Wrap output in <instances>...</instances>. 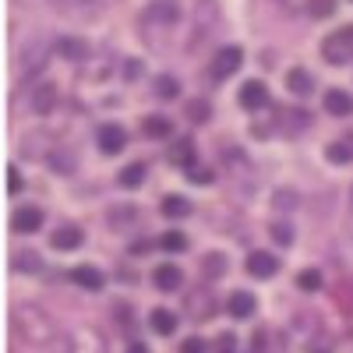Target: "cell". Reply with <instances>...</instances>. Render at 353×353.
Instances as JSON below:
<instances>
[{
	"mask_svg": "<svg viewBox=\"0 0 353 353\" xmlns=\"http://www.w3.org/2000/svg\"><path fill=\"white\" fill-rule=\"evenodd\" d=\"M216 25H219V4L216 0H198L194 4V32H191V50L201 46L205 39H209L216 32Z\"/></svg>",
	"mask_w": 353,
	"mask_h": 353,
	"instance_id": "cell-5",
	"label": "cell"
},
{
	"mask_svg": "<svg viewBox=\"0 0 353 353\" xmlns=\"http://www.w3.org/2000/svg\"><path fill=\"white\" fill-rule=\"evenodd\" d=\"M53 43H57V57H64V61H71V64L88 61V43H85V39L64 36V39H53Z\"/></svg>",
	"mask_w": 353,
	"mask_h": 353,
	"instance_id": "cell-19",
	"label": "cell"
},
{
	"mask_svg": "<svg viewBox=\"0 0 353 353\" xmlns=\"http://www.w3.org/2000/svg\"><path fill=\"white\" fill-rule=\"evenodd\" d=\"M276 124H279L286 134H301V131L311 124V113H307V110H301V106H293V110H279Z\"/></svg>",
	"mask_w": 353,
	"mask_h": 353,
	"instance_id": "cell-17",
	"label": "cell"
},
{
	"mask_svg": "<svg viewBox=\"0 0 353 353\" xmlns=\"http://www.w3.org/2000/svg\"><path fill=\"white\" fill-rule=\"evenodd\" d=\"M244 269H248V276H254V279H272V276L279 272V258L269 254V251H251L248 261H244Z\"/></svg>",
	"mask_w": 353,
	"mask_h": 353,
	"instance_id": "cell-9",
	"label": "cell"
},
{
	"mask_svg": "<svg viewBox=\"0 0 353 353\" xmlns=\"http://www.w3.org/2000/svg\"><path fill=\"white\" fill-rule=\"evenodd\" d=\"M176 21H181V4H176V0H152V4L141 11L138 28H141V36L156 46L159 43L156 32H170V28H176Z\"/></svg>",
	"mask_w": 353,
	"mask_h": 353,
	"instance_id": "cell-2",
	"label": "cell"
},
{
	"mask_svg": "<svg viewBox=\"0 0 353 353\" xmlns=\"http://www.w3.org/2000/svg\"><path fill=\"white\" fill-rule=\"evenodd\" d=\"M71 279H74V286H81L88 293H99L106 286V276L96 269V265H78V269H71Z\"/></svg>",
	"mask_w": 353,
	"mask_h": 353,
	"instance_id": "cell-14",
	"label": "cell"
},
{
	"mask_svg": "<svg viewBox=\"0 0 353 353\" xmlns=\"http://www.w3.org/2000/svg\"><path fill=\"white\" fill-rule=\"evenodd\" d=\"M321 57L329 64H350L353 61V25H343L321 39Z\"/></svg>",
	"mask_w": 353,
	"mask_h": 353,
	"instance_id": "cell-4",
	"label": "cell"
},
{
	"mask_svg": "<svg viewBox=\"0 0 353 353\" xmlns=\"http://www.w3.org/2000/svg\"><path fill=\"white\" fill-rule=\"evenodd\" d=\"M50 4H92V0H50Z\"/></svg>",
	"mask_w": 353,
	"mask_h": 353,
	"instance_id": "cell-45",
	"label": "cell"
},
{
	"mask_svg": "<svg viewBox=\"0 0 353 353\" xmlns=\"http://www.w3.org/2000/svg\"><path fill=\"white\" fill-rule=\"evenodd\" d=\"M152 283H156V290H163V293H170V290H181V283H184V272L176 269V265H159V269L152 272Z\"/></svg>",
	"mask_w": 353,
	"mask_h": 353,
	"instance_id": "cell-20",
	"label": "cell"
},
{
	"mask_svg": "<svg viewBox=\"0 0 353 353\" xmlns=\"http://www.w3.org/2000/svg\"><path fill=\"white\" fill-rule=\"evenodd\" d=\"M325 113H332V117H350V113H353V96L343 92V88H329V92H325Z\"/></svg>",
	"mask_w": 353,
	"mask_h": 353,
	"instance_id": "cell-21",
	"label": "cell"
},
{
	"mask_svg": "<svg viewBox=\"0 0 353 353\" xmlns=\"http://www.w3.org/2000/svg\"><path fill=\"white\" fill-rule=\"evenodd\" d=\"M149 321H152V329H156L159 336H173V332H176V325H181V318H176L170 307H156Z\"/></svg>",
	"mask_w": 353,
	"mask_h": 353,
	"instance_id": "cell-26",
	"label": "cell"
},
{
	"mask_svg": "<svg viewBox=\"0 0 353 353\" xmlns=\"http://www.w3.org/2000/svg\"><path fill=\"white\" fill-rule=\"evenodd\" d=\"M269 233H272V241H276V244H283V248H290V244H293V226H290V223H272V230H269Z\"/></svg>",
	"mask_w": 353,
	"mask_h": 353,
	"instance_id": "cell-35",
	"label": "cell"
},
{
	"mask_svg": "<svg viewBox=\"0 0 353 353\" xmlns=\"http://www.w3.org/2000/svg\"><path fill=\"white\" fill-rule=\"evenodd\" d=\"M159 212H163L166 219H184V216H191V201H188L184 194H166V198L159 201Z\"/></svg>",
	"mask_w": 353,
	"mask_h": 353,
	"instance_id": "cell-24",
	"label": "cell"
},
{
	"mask_svg": "<svg viewBox=\"0 0 353 353\" xmlns=\"http://www.w3.org/2000/svg\"><path fill=\"white\" fill-rule=\"evenodd\" d=\"M205 272H209V276L226 272V254H209V258H205Z\"/></svg>",
	"mask_w": 353,
	"mask_h": 353,
	"instance_id": "cell-37",
	"label": "cell"
},
{
	"mask_svg": "<svg viewBox=\"0 0 353 353\" xmlns=\"http://www.w3.org/2000/svg\"><path fill=\"white\" fill-rule=\"evenodd\" d=\"M128 353H149V346H145V343H131Z\"/></svg>",
	"mask_w": 353,
	"mask_h": 353,
	"instance_id": "cell-44",
	"label": "cell"
},
{
	"mask_svg": "<svg viewBox=\"0 0 353 353\" xmlns=\"http://www.w3.org/2000/svg\"><path fill=\"white\" fill-rule=\"evenodd\" d=\"M96 141H99V152L103 156H117V152H124V145H128V134L121 124H103L96 131Z\"/></svg>",
	"mask_w": 353,
	"mask_h": 353,
	"instance_id": "cell-11",
	"label": "cell"
},
{
	"mask_svg": "<svg viewBox=\"0 0 353 353\" xmlns=\"http://www.w3.org/2000/svg\"><path fill=\"white\" fill-rule=\"evenodd\" d=\"M106 219H110L113 230H128V226L138 219V209H134V205H117V209L106 212Z\"/></svg>",
	"mask_w": 353,
	"mask_h": 353,
	"instance_id": "cell-28",
	"label": "cell"
},
{
	"mask_svg": "<svg viewBox=\"0 0 353 353\" xmlns=\"http://www.w3.org/2000/svg\"><path fill=\"white\" fill-rule=\"evenodd\" d=\"M43 226V209H36V205H25V209H18L11 216V230L14 233H36Z\"/></svg>",
	"mask_w": 353,
	"mask_h": 353,
	"instance_id": "cell-16",
	"label": "cell"
},
{
	"mask_svg": "<svg viewBox=\"0 0 353 353\" xmlns=\"http://www.w3.org/2000/svg\"><path fill=\"white\" fill-rule=\"evenodd\" d=\"M68 353H106V339L96 329H78L68 339Z\"/></svg>",
	"mask_w": 353,
	"mask_h": 353,
	"instance_id": "cell-12",
	"label": "cell"
},
{
	"mask_svg": "<svg viewBox=\"0 0 353 353\" xmlns=\"http://www.w3.org/2000/svg\"><path fill=\"white\" fill-rule=\"evenodd\" d=\"M216 353H237V336H233V332L216 336Z\"/></svg>",
	"mask_w": 353,
	"mask_h": 353,
	"instance_id": "cell-38",
	"label": "cell"
},
{
	"mask_svg": "<svg viewBox=\"0 0 353 353\" xmlns=\"http://www.w3.org/2000/svg\"><path fill=\"white\" fill-rule=\"evenodd\" d=\"M11 329L21 343H32V346H43L57 336V325H53V318L36 307V304H14L11 311Z\"/></svg>",
	"mask_w": 353,
	"mask_h": 353,
	"instance_id": "cell-1",
	"label": "cell"
},
{
	"mask_svg": "<svg viewBox=\"0 0 353 353\" xmlns=\"http://www.w3.org/2000/svg\"><path fill=\"white\" fill-rule=\"evenodd\" d=\"M81 241H85V233H81V226H57L53 230V237H50V244L57 248V251H78L81 248Z\"/></svg>",
	"mask_w": 353,
	"mask_h": 353,
	"instance_id": "cell-15",
	"label": "cell"
},
{
	"mask_svg": "<svg viewBox=\"0 0 353 353\" xmlns=\"http://www.w3.org/2000/svg\"><path fill=\"white\" fill-rule=\"evenodd\" d=\"M159 248L166 251V254H184L188 251V237L181 230H166L163 237H159Z\"/></svg>",
	"mask_w": 353,
	"mask_h": 353,
	"instance_id": "cell-29",
	"label": "cell"
},
{
	"mask_svg": "<svg viewBox=\"0 0 353 353\" xmlns=\"http://www.w3.org/2000/svg\"><path fill=\"white\" fill-rule=\"evenodd\" d=\"M286 85H290L293 96H311V92H314V78H311V71H304V68H293V71L286 74Z\"/></svg>",
	"mask_w": 353,
	"mask_h": 353,
	"instance_id": "cell-25",
	"label": "cell"
},
{
	"mask_svg": "<svg viewBox=\"0 0 353 353\" xmlns=\"http://www.w3.org/2000/svg\"><path fill=\"white\" fill-rule=\"evenodd\" d=\"M272 205H276V209H293V205H297V194H293V191H279L272 198Z\"/></svg>",
	"mask_w": 353,
	"mask_h": 353,
	"instance_id": "cell-40",
	"label": "cell"
},
{
	"mask_svg": "<svg viewBox=\"0 0 353 353\" xmlns=\"http://www.w3.org/2000/svg\"><path fill=\"white\" fill-rule=\"evenodd\" d=\"M237 103L248 110V113H258V110H265V106H269V85H265V81H244L241 85V96H237Z\"/></svg>",
	"mask_w": 353,
	"mask_h": 353,
	"instance_id": "cell-8",
	"label": "cell"
},
{
	"mask_svg": "<svg viewBox=\"0 0 353 353\" xmlns=\"http://www.w3.org/2000/svg\"><path fill=\"white\" fill-rule=\"evenodd\" d=\"M149 251H152V241H134V244H131V254H134V258H145Z\"/></svg>",
	"mask_w": 353,
	"mask_h": 353,
	"instance_id": "cell-42",
	"label": "cell"
},
{
	"mask_svg": "<svg viewBox=\"0 0 353 353\" xmlns=\"http://www.w3.org/2000/svg\"><path fill=\"white\" fill-rule=\"evenodd\" d=\"M57 53V43H50L46 36H32L25 43V50H21V74H39L46 64H50V57Z\"/></svg>",
	"mask_w": 353,
	"mask_h": 353,
	"instance_id": "cell-3",
	"label": "cell"
},
{
	"mask_svg": "<svg viewBox=\"0 0 353 353\" xmlns=\"http://www.w3.org/2000/svg\"><path fill=\"white\" fill-rule=\"evenodd\" d=\"M145 176H149V166H145V163H131V166L121 170V176H117V181H121V188H141Z\"/></svg>",
	"mask_w": 353,
	"mask_h": 353,
	"instance_id": "cell-27",
	"label": "cell"
},
{
	"mask_svg": "<svg viewBox=\"0 0 353 353\" xmlns=\"http://www.w3.org/2000/svg\"><path fill=\"white\" fill-rule=\"evenodd\" d=\"M297 286H301L304 293H314V290H321V272H318V269H304V272L297 276Z\"/></svg>",
	"mask_w": 353,
	"mask_h": 353,
	"instance_id": "cell-34",
	"label": "cell"
},
{
	"mask_svg": "<svg viewBox=\"0 0 353 353\" xmlns=\"http://www.w3.org/2000/svg\"><path fill=\"white\" fill-rule=\"evenodd\" d=\"M184 113H188V121H191V124H209V117H212V103H209V99H191Z\"/></svg>",
	"mask_w": 353,
	"mask_h": 353,
	"instance_id": "cell-31",
	"label": "cell"
},
{
	"mask_svg": "<svg viewBox=\"0 0 353 353\" xmlns=\"http://www.w3.org/2000/svg\"><path fill=\"white\" fill-rule=\"evenodd\" d=\"M184 307H188V314H191L194 321H205V318H212V314H216V301H212L209 286H201V290H191V293H188V301H184Z\"/></svg>",
	"mask_w": 353,
	"mask_h": 353,
	"instance_id": "cell-10",
	"label": "cell"
},
{
	"mask_svg": "<svg viewBox=\"0 0 353 353\" xmlns=\"http://www.w3.org/2000/svg\"><path fill=\"white\" fill-rule=\"evenodd\" d=\"M57 99H61V92H57L53 81H39V85H32V92H28V106H32V113H39V117L53 113Z\"/></svg>",
	"mask_w": 353,
	"mask_h": 353,
	"instance_id": "cell-7",
	"label": "cell"
},
{
	"mask_svg": "<svg viewBox=\"0 0 353 353\" xmlns=\"http://www.w3.org/2000/svg\"><path fill=\"white\" fill-rule=\"evenodd\" d=\"M11 265H14L18 272H39V269H43V258H39L36 251H14Z\"/></svg>",
	"mask_w": 353,
	"mask_h": 353,
	"instance_id": "cell-30",
	"label": "cell"
},
{
	"mask_svg": "<svg viewBox=\"0 0 353 353\" xmlns=\"http://www.w3.org/2000/svg\"><path fill=\"white\" fill-rule=\"evenodd\" d=\"M141 134L163 141V138L173 134V121H170V117H163V113H152V117H145V121H141Z\"/></svg>",
	"mask_w": 353,
	"mask_h": 353,
	"instance_id": "cell-22",
	"label": "cell"
},
{
	"mask_svg": "<svg viewBox=\"0 0 353 353\" xmlns=\"http://www.w3.org/2000/svg\"><path fill=\"white\" fill-rule=\"evenodd\" d=\"M325 159L329 163H336V166H343V163H353V134H343V138H336L329 149H325Z\"/></svg>",
	"mask_w": 353,
	"mask_h": 353,
	"instance_id": "cell-23",
	"label": "cell"
},
{
	"mask_svg": "<svg viewBox=\"0 0 353 353\" xmlns=\"http://www.w3.org/2000/svg\"><path fill=\"white\" fill-rule=\"evenodd\" d=\"M184 176H188L191 184H212V181H216V173H212V170H205V166H194V170H188Z\"/></svg>",
	"mask_w": 353,
	"mask_h": 353,
	"instance_id": "cell-36",
	"label": "cell"
},
{
	"mask_svg": "<svg viewBox=\"0 0 353 353\" xmlns=\"http://www.w3.org/2000/svg\"><path fill=\"white\" fill-rule=\"evenodd\" d=\"M241 64H244V50H241V46H223V50L212 57L209 74H212V81H226L230 74L241 71Z\"/></svg>",
	"mask_w": 353,
	"mask_h": 353,
	"instance_id": "cell-6",
	"label": "cell"
},
{
	"mask_svg": "<svg viewBox=\"0 0 353 353\" xmlns=\"http://www.w3.org/2000/svg\"><path fill=\"white\" fill-rule=\"evenodd\" d=\"M226 311L233 318H251L258 311V301H254V293L248 290H237V293H230V301H226Z\"/></svg>",
	"mask_w": 353,
	"mask_h": 353,
	"instance_id": "cell-18",
	"label": "cell"
},
{
	"mask_svg": "<svg viewBox=\"0 0 353 353\" xmlns=\"http://www.w3.org/2000/svg\"><path fill=\"white\" fill-rule=\"evenodd\" d=\"M181 353H209V343H205L201 336H191L181 343Z\"/></svg>",
	"mask_w": 353,
	"mask_h": 353,
	"instance_id": "cell-39",
	"label": "cell"
},
{
	"mask_svg": "<svg viewBox=\"0 0 353 353\" xmlns=\"http://www.w3.org/2000/svg\"><path fill=\"white\" fill-rule=\"evenodd\" d=\"M50 166H53V173L71 176V173H74V156H71L68 149H57V152L50 156Z\"/></svg>",
	"mask_w": 353,
	"mask_h": 353,
	"instance_id": "cell-32",
	"label": "cell"
},
{
	"mask_svg": "<svg viewBox=\"0 0 353 353\" xmlns=\"http://www.w3.org/2000/svg\"><path fill=\"white\" fill-rule=\"evenodd\" d=\"M8 191H11V194L21 191V170H18V166H11V173H8Z\"/></svg>",
	"mask_w": 353,
	"mask_h": 353,
	"instance_id": "cell-41",
	"label": "cell"
},
{
	"mask_svg": "<svg viewBox=\"0 0 353 353\" xmlns=\"http://www.w3.org/2000/svg\"><path fill=\"white\" fill-rule=\"evenodd\" d=\"M156 96L159 99H176L181 96V81H176L173 74H159L156 78Z\"/></svg>",
	"mask_w": 353,
	"mask_h": 353,
	"instance_id": "cell-33",
	"label": "cell"
},
{
	"mask_svg": "<svg viewBox=\"0 0 353 353\" xmlns=\"http://www.w3.org/2000/svg\"><path fill=\"white\" fill-rule=\"evenodd\" d=\"M138 74H141V64L131 61V64H128V78H138Z\"/></svg>",
	"mask_w": 353,
	"mask_h": 353,
	"instance_id": "cell-43",
	"label": "cell"
},
{
	"mask_svg": "<svg viewBox=\"0 0 353 353\" xmlns=\"http://www.w3.org/2000/svg\"><path fill=\"white\" fill-rule=\"evenodd\" d=\"M166 159H170L173 166H181L184 173L194 170V166H198V163H194V141H191V138H176V141H170Z\"/></svg>",
	"mask_w": 353,
	"mask_h": 353,
	"instance_id": "cell-13",
	"label": "cell"
}]
</instances>
